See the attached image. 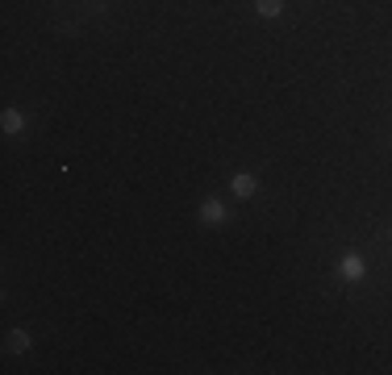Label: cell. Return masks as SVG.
<instances>
[{
  "instance_id": "6da1fadb",
  "label": "cell",
  "mask_w": 392,
  "mask_h": 375,
  "mask_svg": "<svg viewBox=\"0 0 392 375\" xmlns=\"http://www.w3.org/2000/svg\"><path fill=\"white\" fill-rule=\"evenodd\" d=\"M338 276H343L347 283H359L363 276H367V259H363L359 250H347V254L338 259Z\"/></svg>"
},
{
  "instance_id": "7a4b0ae2",
  "label": "cell",
  "mask_w": 392,
  "mask_h": 375,
  "mask_svg": "<svg viewBox=\"0 0 392 375\" xmlns=\"http://www.w3.org/2000/svg\"><path fill=\"white\" fill-rule=\"evenodd\" d=\"M201 221H205V226H225V221H230V209H225V200H218V196L201 200Z\"/></svg>"
},
{
  "instance_id": "3957f363",
  "label": "cell",
  "mask_w": 392,
  "mask_h": 375,
  "mask_svg": "<svg viewBox=\"0 0 392 375\" xmlns=\"http://www.w3.org/2000/svg\"><path fill=\"white\" fill-rule=\"evenodd\" d=\"M230 192H234L238 200H247V196H255V192H259V176H251V171H238V176L230 180Z\"/></svg>"
},
{
  "instance_id": "277c9868",
  "label": "cell",
  "mask_w": 392,
  "mask_h": 375,
  "mask_svg": "<svg viewBox=\"0 0 392 375\" xmlns=\"http://www.w3.org/2000/svg\"><path fill=\"white\" fill-rule=\"evenodd\" d=\"M0 130H4V134H21V130H25V113H21V109H4Z\"/></svg>"
},
{
  "instance_id": "5b68a950",
  "label": "cell",
  "mask_w": 392,
  "mask_h": 375,
  "mask_svg": "<svg viewBox=\"0 0 392 375\" xmlns=\"http://www.w3.org/2000/svg\"><path fill=\"white\" fill-rule=\"evenodd\" d=\"M30 342H34V338H30L25 329H8V355H25Z\"/></svg>"
},
{
  "instance_id": "8992f818",
  "label": "cell",
  "mask_w": 392,
  "mask_h": 375,
  "mask_svg": "<svg viewBox=\"0 0 392 375\" xmlns=\"http://www.w3.org/2000/svg\"><path fill=\"white\" fill-rule=\"evenodd\" d=\"M255 13H259L263 21H275L284 13V0H255Z\"/></svg>"
},
{
  "instance_id": "52a82bcc",
  "label": "cell",
  "mask_w": 392,
  "mask_h": 375,
  "mask_svg": "<svg viewBox=\"0 0 392 375\" xmlns=\"http://www.w3.org/2000/svg\"><path fill=\"white\" fill-rule=\"evenodd\" d=\"M388 238H392V230H388Z\"/></svg>"
}]
</instances>
